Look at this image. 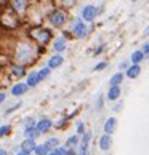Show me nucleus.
Segmentation results:
<instances>
[{
	"mask_svg": "<svg viewBox=\"0 0 149 155\" xmlns=\"http://www.w3.org/2000/svg\"><path fill=\"white\" fill-rule=\"evenodd\" d=\"M47 48H42V47H37L34 42H31L29 38H21L18 40L15 45H13V62L16 64H21V66H32L36 62L40 54Z\"/></svg>",
	"mask_w": 149,
	"mask_h": 155,
	"instance_id": "obj_1",
	"label": "nucleus"
},
{
	"mask_svg": "<svg viewBox=\"0 0 149 155\" xmlns=\"http://www.w3.org/2000/svg\"><path fill=\"white\" fill-rule=\"evenodd\" d=\"M26 37L34 42L37 45V47H42V48H47V45L50 42H53V31L50 29L47 26H29V29H27V34Z\"/></svg>",
	"mask_w": 149,
	"mask_h": 155,
	"instance_id": "obj_2",
	"label": "nucleus"
},
{
	"mask_svg": "<svg viewBox=\"0 0 149 155\" xmlns=\"http://www.w3.org/2000/svg\"><path fill=\"white\" fill-rule=\"evenodd\" d=\"M21 24H22V18L8 7L7 0H3V7L0 8V26L5 31H16Z\"/></svg>",
	"mask_w": 149,
	"mask_h": 155,
	"instance_id": "obj_3",
	"label": "nucleus"
},
{
	"mask_svg": "<svg viewBox=\"0 0 149 155\" xmlns=\"http://www.w3.org/2000/svg\"><path fill=\"white\" fill-rule=\"evenodd\" d=\"M47 21L50 22L51 27H55V29H63L66 24H67V19H69V16H67V11L63 10L59 7H55L48 11V15L45 16Z\"/></svg>",
	"mask_w": 149,
	"mask_h": 155,
	"instance_id": "obj_4",
	"label": "nucleus"
},
{
	"mask_svg": "<svg viewBox=\"0 0 149 155\" xmlns=\"http://www.w3.org/2000/svg\"><path fill=\"white\" fill-rule=\"evenodd\" d=\"M69 32L72 34V37H76V38H85L88 35L87 22L82 21V19H74L69 26Z\"/></svg>",
	"mask_w": 149,
	"mask_h": 155,
	"instance_id": "obj_5",
	"label": "nucleus"
},
{
	"mask_svg": "<svg viewBox=\"0 0 149 155\" xmlns=\"http://www.w3.org/2000/svg\"><path fill=\"white\" fill-rule=\"evenodd\" d=\"M7 2H8V7L13 10L16 15H19L21 18L26 16L27 10H29V7L32 5V0H7Z\"/></svg>",
	"mask_w": 149,
	"mask_h": 155,
	"instance_id": "obj_6",
	"label": "nucleus"
},
{
	"mask_svg": "<svg viewBox=\"0 0 149 155\" xmlns=\"http://www.w3.org/2000/svg\"><path fill=\"white\" fill-rule=\"evenodd\" d=\"M98 16V8L95 5H85V7L80 10V19L85 21V22H91L96 19Z\"/></svg>",
	"mask_w": 149,
	"mask_h": 155,
	"instance_id": "obj_7",
	"label": "nucleus"
},
{
	"mask_svg": "<svg viewBox=\"0 0 149 155\" xmlns=\"http://www.w3.org/2000/svg\"><path fill=\"white\" fill-rule=\"evenodd\" d=\"M8 72H10L11 78H22L24 75H27L26 67H24V66H21V64H16V62H11V64H10Z\"/></svg>",
	"mask_w": 149,
	"mask_h": 155,
	"instance_id": "obj_8",
	"label": "nucleus"
},
{
	"mask_svg": "<svg viewBox=\"0 0 149 155\" xmlns=\"http://www.w3.org/2000/svg\"><path fill=\"white\" fill-rule=\"evenodd\" d=\"M36 128L40 134H43V133H48V131L53 128V122L48 118V117H42V118H39L37 122H36Z\"/></svg>",
	"mask_w": 149,
	"mask_h": 155,
	"instance_id": "obj_9",
	"label": "nucleus"
},
{
	"mask_svg": "<svg viewBox=\"0 0 149 155\" xmlns=\"http://www.w3.org/2000/svg\"><path fill=\"white\" fill-rule=\"evenodd\" d=\"M27 90H29V87L26 85V82H18V83L11 85L10 94L15 96V97H19V96H24L27 93Z\"/></svg>",
	"mask_w": 149,
	"mask_h": 155,
	"instance_id": "obj_10",
	"label": "nucleus"
},
{
	"mask_svg": "<svg viewBox=\"0 0 149 155\" xmlns=\"http://www.w3.org/2000/svg\"><path fill=\"white\" fill-rule=\"evenodd\" d=\"M63 62H64V56L59 54V53H55L53 56H50L48 61H47V67H50L51 71L53 69H58L63 66Z\"/></svg>",
	"mask_w": 149,
	"mask_h": 155,
	"instance_id": "obj_11",
	"label": "nucleus"
},
{
	"mask_svg": "<svg viewBox=\"0 0 149 155\" xmlns=\"http://www.w3.org/2000/svg\"><path fill=\"white\" fill-rule=\"evenodd\" d=\"M40 82H42V80L39 78L37 71H31V72H27V75H26V85H27L29 88H36Z\"/></svg>",
	"mask_w": 149,
	"mask_h": 155,
	"instance_id": "obj_12",
	"label": "nucleus"
},
{
	"mask_svg": "<svg viewBox=\"0 0 149 155\" xmlns=\"http://www.w3.org/2000/svg\"><path fill=\"white\" fill-rule=\"evenodd\" d=\"M67 48V40L64 37H58V38H53V51L55 53H63Z\"/></svg>",
	"mask_w": 149,
	"mask_h": 155,
	"instance_id": "obj_13",
	"label": "nucleus"
},
{
	"mask_svg": "<svg viewBox=\"0 0 149 155\" xmlns=\"http://www.w3.org/2000/svg\"><path fill=\"white\" fill-rule=\"evenodd\" d=\"M117 128V118L116 117H109L104 122V126H103V130H104V134H112L114 131Z\"/></svg>",
	"mask_w": 149,
	"mask_h": 155,
	"instance_id": "obj_14",
	"label": "nucleus"
},
{
	"mask_svg": "<svg viewBox=\"0 0 149 155\" xmlns=\"http://www.w3.org/2000/svg\"><path fill=\"white\" fill-rule=\"evenodd\" d=\"M98 146H100L101 150H104V152H106V150H109L111 146H112V137H111V134H103V136L100 137Z\"/></svg>",
	"mask_w": 149,
	"mask_h": 155,
	"instance_id": "obj_15",
	"label": "nucleus"
},
{
	"mask_svg": "<svg viewBox=\"0 0 149 155\" xmlns=\"http://www.w3.org/2000/svg\"><path fill=\"white\" fill-rule=\"evenodd\" d=\"M120 94H122V90H120V87H109V90H107V101H117Z\"/></svg>",
	"mask_w": 149,
	"mask_h": 155,
	"instance_id": "obj_16",
	"label": "nucleus"
},
{
	"mask_svg": "<svg viewBox=\"0 0 149 155\" xmlns=\"http://www.w3.org/2000/svg\"><path fill=\"white\" fill-rule=\"evenodd\" d=\"M140 74H141V66L140 64H131V66H128L127 71H125V75L128 78H136Z\"/></svg>",
	"mask_w": 149,
	"mask_h": 155,
	"instance_id": "obj_17",
	"label": "nucleus"
},
{
	"mask_svg": "<svg viewBox=\"0 0 149 155\" xmlns=\"http://www.w3.org/2000/svg\"><path fill=\"white\" fill-rule=\"evenodd\" d=\"M36 146H37L36 139H27V137H24V141L19 144V149H22V150H27V152H34Z\"/></svg>",
	"mask_w": 149,
	"mask_h": 155,
	"instance_id": "obj_18",
	"label": "nucleus"
},
{
	"mask_svg": "<svg viewBox=\"0 0 149 155\" xmlns=\"http://www.w3.org/2000/svg\"><path fill=\"white\" fill-rule=\"evenodd\" d=\"M124 78H125V74L124 72H117V74H114V75L109 78V85L111 87H120V83L124 82Z\"/></svg>",
	"mask_w": 149,
	"mask_h": 155,
	"instance_id": "obj_19",
	"label": "nucleus"
},
{
	"mask_svg": "<svg viewBox=\"0 0 149 155\" xmlns=\"http://www.w3.org/2000/svg\"><path fill=\"white\" fill-rule=\"evenodd\" d=\"M144 53H143L141 50H135L133 53H131V56H130V61H131V64H140V62L144 59Z\"/></svg>",
	"mask_w": 149,
	"mask_h": 155,
	"instance_id": "obj_20",
	"label": "nucleus"
},
{
	"mask_svg": "<svg viewBox=\"0 0 149 155\" xmlns=\"http://www.w3.org/2000/svg\"><path fill=\"white\" fill-rule=\"evenodd\" d=\"M24 137H27V139H37V137L40 136V133L37 131L36 126H31V128H24Z\"/></svg>",
	"mask_w": 149,
	"mask_h": 155,
	"instance_id": "obj_21",
	"label": "nucleus"
},
{
	"mask_svg": "<svg viewBox=\"0 0 149 155\" xmlns=\"http://www.w3.org/2000/svg\"><path fill=\"white\" fill-rule=\"evenodd\" d=\"M50 152H51L50 147L45 144V142H43V144H37L36 149H34V153H36V155H48Z\"/></svg>",
	"mask_w": 149,
	"mask_h": 155,
	"instance_id": "obj_22",
	"label": "nucleus"
},
{
	"mask_svg": "<svg viewBox=\"0 0 149 155\" xmlns=\"http://www.w3.org/2000/svg\"><path fill=\"white\" fill-rule=\"evenodd\" d=\"M37 74H39V78L43 82L45 78H48V77H50V74H51V69L45 66V67H42V69H39V71H37Z\"/></svg>",
	"mask_w": 149,
	"mask_h": 155,
	"instance_id": "obj_23",
	"label": "nucleus"
},
{
	"mask_svg": "<svg viewBox=\"0 0 149 155\" xmlns=\"http://www.w3.org/2000/svg\"><path fill=\"white\" fill-rule=\"evenodd\" d=\"M79 142H80V137H79L77 134H72L71 137H67L66 147H77V146H79Z\"/></svg>",
	"mask_w": 149,
	"mask_h": 155,
	"instance_id": "obj_24",
	"label": "nucleus"
},
{
	"mask_svg": "<svg viewBox=\"0 0 149 155\" xmlns=\"http://www.w3.org/2000/svg\"><path fill=\"white\" fill-rule=\"evenodd\" d=\"M45 144L50 147V150H53V149H56L59 146V139H58V137H48V139L45 141Z\"/></svg>",
	"mask_w": 149,
	"mask_h": 155,
	"instance_id": "obj_25",
	"label": "nucleus"
},
{
	"mask_svg": "<svg viewBox=\"0 0 149 155\" xmlns=\"http://www.w3.org/2000/svg\"><path fill=\"white\" fill-rule=\"evenodd\" d=\"M36 122L37 120L34 117H26L22 120V128H31V126H36Z\"/></svg>",
	"mask_w": 149,
	"mask_h": 155,
	"instance_id": "obj_26",
	"label": "nucleus"
},
{
	"mask_svg": "<svg viewBox=\"0 0 149 155\" xmlns=\"http://www.w3.org/2000/svg\"><path fill=\"white\" fill-rule=\"evenodd\" d=\"M90 139H91V133H85L82 134V137H80V146H88L90 144Z\"/></svg>",
	"mask_w": 149,
	"mask_h": 155,
	"instance_id": "obj_27",
	"label": "nucleus"
},
{
	"mask_svg": "<svg viewBox=\"0 0 149 155\" xmlns=\"http://www.w3.org/2000/svg\"><path fill=\"white\" fill-rule=\"evenodd\" d=\"M67 122H69V117H64V118H61L59 122H56L53 126H55V128H58V130H63L67 125Z\"/></svg>",
	"mask_w": 149,
	"mask_h": 155,
	"instance_id": "obj_28",
	"label": "nucleus"
},
{
	"mask_svg": "<svg viewBox=\"0 0 149 155\" xmlns=\"http://www.w3.org/2000/svg\"><path fill=\"white\" fill-rule=\"evenodd\" d=\"M21 106H22V102H21V101H19V102H16V104H13L10 109H7V110H5V115H11V114H13L15 110H18Z\"/></svg>",
	"mask_w": 149,
	"mask_h": 155,
	"instance_id": "obj_29",
	"label": "nucleus"
},
{
	"mask_svg": "<svg viewBox=\"0 0 149 155\" xmlns=\"http://www.w3.org/2000/svg\"><path fill=\"white\" fill-rule=\"evenodd\" d=\"M11 131V125H2L0 126V137H5Z\"/></svg>",
	"mask_w": 149,
	"mask_h": 155,
	"instance_id": "obj_30",
	"label": "nucleus"
},
{
	"mask_svg": "<svg viewBox=\"0 0 149 155\" xmlns=\"http://www.w3.org/2000/svg\"><path fill=\"white\" fill-rule=\"evenodd\" d=\"M51 155H66V147H56V149H53V150L50 152Z\"/></svg>",
	"mask_w": 149,
	"mask_h": 155,
	"instance_id": "obj_31",
	"label": "nucleus"
},
{
	"mask_svg": "<svg viewBox=\"0 0 149 155\" xmlns=\"http://www.w3.org/2000/svg\"><path fill=\"white\" fill-rule=\"evenodd\" d=\"M83 133H85V125H83L82 122H79V123H77V130H76V134H77V136H82Z\"/></svg>",
	"mask_w": 149,
	"mask_h": 155,
	"instance_id": "obj_32",
	"label": "nucleus"
},
{
	"mask_svg": "<svg viewBox=\"0 0 149 155\" xmlns=\"http://www.w3.org/2000/svg\"><path fill=\"white\" fill-rule=\"evenodd\" d=\"M103 106H104V97H103V94H100L98 99H96V109H98V110H101Z\"/></svg>",
	"mask_w": 149,
	"mask_h": 155,
	"instance_id": "obj_33",
	"label": "nucleus"
},
{
	"mask_svg": "<svg viewBox=\"0 0 149 155\" xmlns=\"http://www.w3.org/2000/svg\"><path fill=\"white\" fill-rule=\"evenodd\" d=\"M106 67H107V62L106 61H101V62H98V64L95 66V71H104Z\"/></svg>",
	"mask_w": 149,
	"mask_h": 155,
	"instance_id": "obj_34",
	"label": "nucleus"
},
{
	"mask_svg": "<svg viewBox=\"0 0 149 155\" xmlns=\"http://www.w3.org/2000/svg\"><path fill=\"white\" fill-rule=\"evenodd\" d=\"M79 155H90V152H88V146H80V152H79Z\"/></svg>",
	"mask_w": 149,
	"mask_h": 155,
	"instance_id": "obj_35",
	"label": "nucleus"
},
{
	"mask_svg": "<svg viewBox=\"0 0 149 155\" xmlns=\"http://www.w3.org/2000/svg\"><path fill=\"white\" fill-rule=\"evenodd\" d=\"M128 62L127 61H122V62H120V64H119V69H120V72H122V71H127V69H128Z\"/></svg>",
	"mask_w": 149,
	"mask_h": 155,
	"instance_id": "obj_36",
	"label": "nucleus"
},
{
	"mask_svg": "<svg viewBox=\"0 0 149 155\" xmlns=\"http://www.w3.org/2000/svg\"><path fill=\"white\" fill-rule=\"evenodd\" d=\"M5 101H7V93H5V91H2V90H0V104H3Z\"/></svg>",
	"mask_w": 149,
	"mask_h": 155,
	"instance_id": "obj_37",
	"label": "nucleus"
},
{
	"mask_svg": "<svg viewBox=\"0 0 149 155\" xmlns=\"http://www.w3.org/2000/svg\"><path fill=\"white\" fill-rule=\"evenodd\" d=\"M122 107H124V102H122V101H120V102H117V104H116V107H114V112H119Z\"/></svg>",
	"mask_w": 149,
	"mask_h": 155,
	"instance_id": "obj_38",
	"label": "nucleus"
},
{
	"mask_svg": "<svg viewBox=\"0 0 149 155\" xmlns=\"http://www.w3.org/2000/svg\"><path fill=\"white\" fill-rule=\"evenodd\" d=\"M141 51H143L144 54H147V56H149V42H147V43H144V47H143V50H141Z\"/></svg>",
	"mask_w": 149,
	"mask_h": 155,
	"instance_id": "obj_39",
	"label": "nucleus"
},
{
	"mask_svg": "<svg viewBox=\"0 0 149 155\" xmlns=\"http://www.w3.org/2000/svg\"><path fill=\"white\" fill-rule=\"evenodd\" d=\"M16 155H32V152H27V150H22V149H19V152H16Z\"/></svg>",
	"mask_w": 149,
	"mask_h": 155,
	"instance_id": "obj_40",
	"label": "nucleus"
},
{
	"mask_svg": "<svg viewBox=\"0 0 149 155\" xmlns=\"http://www.w3.org/2000/svg\"><path fill=\"white\" fill-rule=\"evenodd\" d=\"M103 50H104V47H98V50H95V56H98L103 53Z\"/></svg>",
	"mask_w": 149,
	"mask_h": 155,
	"instance_id": "obj_41",
	"label": "nucleus"
},
{
	"mask_svg": "<svg viewBox=\"0 0 149 155\" xmlns=\"http://www.w3.org/2000/svg\"><path fill=\"white\" fill-rule=\"evenodd\" d=\"M0 155H8V150H5V149L0 147Z\"/></svg>",
	"mask_w": 149,
	"mask_h": 155,
	"instance_id": "obj_42",
	"label": "nucleus"
},
{
	"mask_svg": "<svg viewBox=\"0 0 149 155\" xmlns=\"http://www.w3.org/2000/svg\"><path fill=\"white\" fill-rule=\"evenodd\" d=\"M144 35H146V37H149V26L146 27V31H144Z\"/></svg>",
	"mask_w": 149,
	"mask_h": 155,
	"instance_id": "obj_43",
	"label": "nucleus"
},
{
	"mask_svg": "<svg viewBox=\"0 0 149 155\" xmlns=\"http://www.w3.org/2000/svg\"><path fill=\"white\" fill-rule=\"evenodd\" d=\"M48 155H51V153H48Z\"/></svg>",
	"mask_w": 149,
	"mask_h": 155,
	"instance_id": "obj_44",
	"label": "nucleus"
}]
</instances>
